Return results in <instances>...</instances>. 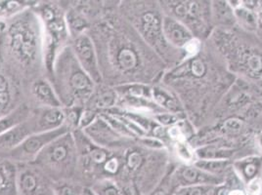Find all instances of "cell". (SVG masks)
<instances>
[{"mask_svg":"<svg viewBox=\"0 0 262 195\" xmlns=\"http://www.w3.org/2000/svg\"><path fill=\"white\" fill-rule=\"evenodd\" d=\"M82 110L83 108H64L65 126L71 132L78 130Z\"/></svg>","mask_w":262,"mask_h":195,"instance_id":"d6a6232c","label":"cell"},{"mask_svg":"<svg viewBox=\"0 0 262 195\" xmlns=\"http://www.w3.org/2000/svg\"><path fill=\"white\" fill-rule=\"evenodd\" d=\"M119 12L143 41L171 68L186 59L184 50L167 42L163 30L164 14L158 1H120Z\"/></svg>","mask_w":262,"mask_h":195,"instance_id":"5b68a950","label":"cell"},{"mask_svg":"<svg viewBox=\"0 0 262 195\" xmlns=\"http://www.w3.org/2000/svg\"><path fill=\"white\" fill-rule=\"evenodd\" d=\"M38 133L33 111L31 116L18 126L0 136V157L17 148L25 139Z\"/></svg>","mask_w":262,"mask_h":195,"instance_id":"ac0fdd59","label":"cell"},{"mask_svg":"<svg viewBox=\"0 0 262 195\" xmlns=\"http://www.w3.org/2000/svg\"><path fill=\"white\" fill-rule=\"evenodd\" d=\"M119 94L115 87L108 86L104 83L96 84L92 96L88 100L85 109L93 110L99 114L107 112L118 107Z\"/></svg>","mask_w":262,"mask_h":195,"instance_id":"d6986e66","label":"cell"},{"mask_svg":"<svg viewBox=\"0 0 262 195\" xmlns=\"http://www.w3.org/2000/svg\"><path fill=\"white\" fill-rule=\"evenodd\" d=\"M70 47L77 58V62L82 69L91 77V79L100 84L102 82V76L100 71L98 56L95 49V45L88 33H83L70 41Z\"/></svg>","mask_w":262,"mask_h":195,"instance_id":"4fadbf2b","label":"cell"},{"mask_svg":"<svg viewBox=\"0 0 262 195\" xmlns=\"http://www.w3.org/2000/svg\"><path fill=\"white\" fill-rule=\"evenodd\" d=\"M82 195H88V192H86V189H85V191H84V193H83V194H82Z\"/></svg>","mask_w":262,"mask_h":195,"instance_id":"74e56055","label":"cell"},{"mask_svg":"<svg viewBox=\"0 0 262 195\" xmlns=\"http://www.w3.org/2000/svg\"><path fill=\"white\" fill-rule=\"evenodd\" d=\"M236 78L208 39L195 56L168 68L160 83L174 92L187 119L199 129L209 125L212 112Z\"/></svg>","mask_w":262,"mask_h":195,"instance_id":"7a4b0ae2","label":"cell"},{"mask_svg":"<svg viewBox=\"0 0 262 195\" xmlns=\"http://www.w3.org/2000/svg\"><path fill=\"white\" fill-rule=\"evenodd\" d=\"M247 195H260L262 193V181L260 178H255L247 184Z\"/></svg>","mask_w":262,"mask_h":195,"instance_id":"e575fe53","label":"cell"},{"mask_svg":"<svg viewBox=\"0 0 262 195\" xmlns=\"http://www.w3.org/2000/svg\"><path fill=\"white\" fill-rule=\"evenodd\" d=\"M88 189L93 195H123L120 185L110 179H102L94 182Z\"/></svg>","mask_w":262,"mask_h":195,"instance_id":"f546056e","label":"cell"},{"mask_svg":"<svg viewBox=\"0 0 262 195\" xmlns=\"http://www.w3.org/2000/svg\"><path fill=\"white\" fill-rule=\"evenodd\" d=\"M67 132L71 131L67 127H62L57 130L33 134L2 158H7L16 164H31L51 141Z\"/></svg>","mask_w":262,"mask_h":195,"instance_id":"8fae6325","label":"cell"},{"mask_svg":"<svg viewBox=\"0 0 262 195\" xmlns=\"http://www.w3.org/2000/svg\"><path fill=\"white\" fill-rule=\"evenodd\" d=\"M37 1H18V0H0V21L7 20L13 16L32 8Z\"/></svg>","mask_w":262,"mask_h":195,"instance_id":"83f0119b","label":"cell"},{"mask_svg":"<svg viewBox=\"0 0 262 195\" xmlns=\"http://www.w3.org/2000/svg\"><path fill=\"white\" fill-rule=\"evenodd\" d=\"M17 195H55L54 182L33 164H18Z\"/></svg>","mask_w":262,"mask_h":195,"instance_id":"7c38bea8","label":"cell"},{"mask_svg":"<svg viewBox=\"0 0 262 195\" xmlns=\"http://www.w3.org/2000/svg\"><path fill=\"white\" fill-rule=\"evenodd\" d=\"M26 103L21 83L0 61V118Z\"/></svg>","mask_w":262,"mask_h":195,"instance_id":"9a60e30c","label":"cell"},{"mask_svg":"<svg viewBox=\"0 0 262 195\" xmlns=\"http://www.w3.org/2000/svg\"><path fill=\"white\" fill-rule=\"evenodd\" d=\"M86 192H88V195H93L92 193H91V192H90V190H89L88 188H86Z\"/></svg>","mask_w":262,"mask_h":195,"instance_id":"8d00e7d4","label":"cell"},{"mask_svg":"<svg viewBox=\"0 0 262 195\" xmlns=\"http://www.w3.org/2000/svg\"><path fill=\"white\" fill-rule=\"evenodd\" d=\"M31 164L53 182L76 181L77 149L73 132H67L51 141Z\"/></svg>","mask_w":262,"mask_h":195,"instance_id":"9c48e42d","label":"cell"},{"mask_svg":"<svg viewBox=\"0 0 262 195\" xmlns=\"http://www.w3.org/2000/svg\"><path fill=\"white\" fill-rule=\"evenodd\" d=\"M33 111V108L28 103H23L18 108L0 118V136L18 126L28 119Z\"/></svg>","mask_w":262,"mask_h":195,"instance_id":"484cf974","label":"cell"},{"mask_svg":"<svg viewBox=\"0 0 262 195\" xmlns=\"http://www.w3.org/2000/svg\"><path fill=\"white\" fill-rule=\"evenodd\" d=\"M165 16L184 25L194 38L205 42L209 39L214 27L211 2L209 1H159Z\"/></svg>","mask_w":262,"mask_h":195,"instance_id":"30bf717a","label":"cell"},{"mask_svg":"<svg viewBox=\"0 0 262 195\" xmlns=\"http://www.w3.org/2000/svg\"><path fill=\"white\" fill-rule=\"evenodd\" d=\"M171 179L177 186H190V185H220L224 184L225 178L215 176L201 170L194 164H184L174 168L171 174Z\"/></svg>","mask_w":262,"mask_h":195,"instance_id":"e0dca14e","label":"cell"},{"mask_svg":"<svg viewBox=\"0 0 262 195\" xmlns=\"http://www.w3.org/2000/svg\"><path fill=\"white\" fill-rule=\"evenodd\" d=\"M26 103L33 109L36 108H63L55 92L51 81L42 76L36 78L26 90Z\"/></svg>","mask_w":262,"mask_h":195,"instance_id":"2e32d148","label":"cell"},{"mask_svg":"<svg viewBox=\"0 0 262 195\" xmlns=\"http://www.w3.org/2000/svg\"><path fill=\"white\" fill-rule=\"evenodd\" d=\"M18 164L0 157V195H17Z\"/></svg>","mask_w":262,"mask_h":195,"instance_id":"d4e9b609","label":"cell"},{"mask_svg":"<svg viewBox=\"0 0 262 195\" xmlns=\"http://www.w3.org/2000/svg\"><path fill=\"white\" fill-rule=\"evenodd\" d=\"M234 171L239 176L242 182L249 183L258 178L262 169V155H251L232 162Z\"/></svg>","mask_w":262,"mask_h":195,"instance_id":"cb8c5ba5","label":"cell"},{"mask_svg":"<svg viewBox=\"0 0 262 195\" xmlns=\"http://www.w3.org/2000/svg\"><path fill=\"white\" fill-rule=\"evenodd\" d=\"M86 187L77 181L65 180L54 182L55 195H82Z\"/></svg>","mask_w":262,"mask_h":195,"instance_id":"4dcf8cb0","label":"cell"},{"mask_svg":"<svg viewBox=\"0 0 262 195\" xmlns=\"http://www.w3.org/2000/svg\"><path fill=\"white\" fill-rule=\"evenodd\" d=\"M0 61L25 94L33 80L46 76L42 25L33 7L0 21Z\"/></svg>","mask_w":262,"mask_h":195,"instance_id":"3957f363","label":"cell"},{"mask_svg":"<svg viewBox=\"0 0 262 195\" xmlns=\"http://www.w3.org/2000/svg\"><path fill=\"white\" fill-rule=\"evenodd\" d=\"M261 115L262 89L237 77L212 112L210 123L227 118H240L251 123Z\"/></svg>","mask_w":262,"mask_h":195,"instance_id":"ba28073f","label":"cell"},{"mask_svg":"<svg viewBox=\"0 0 262 195\" xmlns=\"http://www.w3.org/2000/svg\"><path fill=\"white\" fill-rule=\"evenodd\" d=\"M82 132L92 142L110 151L123 150L136 142V140H130L120 136L100 115Z\"/></svg>","mask_w":262,"mask_h":195,"instance_id":"5bb4252c","label":"cell"},{"mask_svg":"<svg viewBox=\"0 0 262 195\" xmlns=\"http://www.w3.org/2000/svg\"><path fill=\"white\" fill-rule=\"evenodd\" d=\"M211 14L214 29L232 30L238 27L234 9L230 6L228 1H212Z\"/></svg>","mask_w":262,"mask_h":195,"instance_id":"603a6c76","label":"cell"},{"mask_svg":"<svg viewBox=\"0 0 262 195\" xmlns=\"http://www.w3.org/2000/svg\"><path fill=\"white\" fill-rule=\"evenodd\" d=\"M33 9L42 25L44 65L48 78L58 55L70 44L71 34L61 1H37Z\"/></svg>","mask_w":262,"mask_h":195,"instance_id":"52a82bcc","label":"cell"},{"mask_svg":"<svg viewBox=\"0 0 262 195\" xmlns=\"http://www.w3.org/2000/svg\"><path fill=\"white\" fill-rule=\"evenodd\" d=\"M234 15L237 21V25L240 29L247 33H253V34L256 33V30H257L256 10L247 8L241 2L240 6L234 9Z\"/></svg>","mask_w":262,"mask_h":195,"instance_id":"4316f807","label":"cell"},{"mask_svg":"<svg viewBox=\"0 0 262 195\" xmlns=\"http://www.w3.org/2000/svg\"><path fill=\"white\" fill-rule=\"evenodd\" d=\"M153 101L166 112L174 114H185L183 106L174 92L162 83L152 85ZM186 115V114H185Z\"/></svg>","mask_w":262,"mask_h":195,"instance_id":"7402d4cb","label":"cell"},{"mask_svg":"<svg viewBox=\"0 0 262 195\" xmlns=\"http://www.w3.org/2000/svg\"><path fill=\"white\" fill-rule=\"evenodd\" d=\"M215 185L200 184V185H190L179 188L175 195H213L215 192Z\"/></svg>","mask_w":262,"mask_h":195,"instance_id":"1f68e13d","label":"cell"},{"mask_svg":"<svg viewBox=\"0 0 262 195\" xmlns=\"http://www.w3.org/2000/svg\"><path fill=\"white\" fill-rule=\"evenodd\" d=\"M48 79L63 108H84L96 87L78 64L70 44L58 55Z\"/></svg>","mask_w":262,"mask_h":195,"instance_id":"8992f818","label":"cell"},{"mask_svg":"<svg viewBox=\"0 0 262 195\" xmlns=\"http://www.w3.org/2000/svg\"><path fill=\"white\" fill-rule=\"evenodd\" d=\"M209 40L232 75L262 89V41L255 34L239 27L214 29Z\"/></svg>","mask_w":262,"mask_h":195,"instance_id":"277c9868","label":"cell"},{"mask_svg":"<svg viewBox=\"0 0 262 195\" xmlns=\"http://www.w3.org/2000/svg\"><path fill=\"white\" fill-rule=\"evenodd\" d=\"M33 113L38 133L66 127L64 108H36Z\"/></svg>","mask_w":262,"mask_h":195,"instance_id":"ffe728a7","label":"cell"},{"mask_svg":"<svg viewBox=\"0 0 262 195\" xmlns=\"http://www.w3.org/2000/svg\"><path fill=\"white\" fill-rule=\"evenodd\" d=\"M257 14V30L255 35L262 41V1H259L258 8L256 9Z\"/></svg>","mask_w":262,"mask_h":195,"instance_id":"d590c367","label":"cell"},{"mask_svg":"<svg viewBox=\"0 0 262 195\" xmlns=\"http://www.w3.org/2000/svg\"><path fill=\"white\" fill-rule=\"evenodd\" d=\"M119 1L89 31L98 56L102 82L111 87L160 83L168 69L119 12Z\"/></svg>","mask_w":262,"mask_h":195,"instance_id":"6da1fadb","label":"cell"},{"mask_svg":"<svg viewBox=\"0 0 262 195\" xmlns=\"http://www.w3.org/2000/svg\"><path fill=\"white\" fill-rule=\"evenodd\" d=\"M163 30L167 42L176 49L184 50L186 46L194 39L193 34L184 25L165 15L163 22Z\"/></svg>","mask_w":262,"mask_h":195,"instance_id":"44dd1931","label":"cell"},{"mask_svg":"<svg viewBox=\"0 0 262 195\" xmlns=\"http://www.w3.org/2000/svg\"><path fill=\"white\" fill-rule=\"evenodd\" d=\"M193 164L203 171L220 177H224L225 174L229 170L230 167L232 166V162L229 160L198 159Z\"/></svg>","mask_w":262,"mask_h":195,"instance_id":"f1b7e54d","label":"cell"},{"mask_svg":"<svg viewBox=\"0 0 262 195\" xmlns=\"http://www.w3.org/2000/svg\"><path fill=\"white\" fill-rule=\"evenodd\" d=\"M99 113L90 110V109L83 108L80 120H79V126H78V130H84L85 128H88V126H90L95 120L99 117Z\"/></svg>","mask_w":262,"mask_h":195,"instance_id":"836d02e7","label":"cell"}]
</instances>
